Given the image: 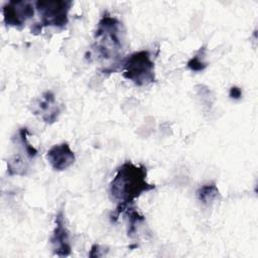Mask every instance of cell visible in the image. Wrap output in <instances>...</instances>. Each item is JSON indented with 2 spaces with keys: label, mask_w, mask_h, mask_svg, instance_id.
I'll list each match as a JSON object with an SVG mask.
<instances>
[{
  "label": "cell",
  "mask_w": 258,
  "mask_h": 258,
  "mask_svg": "<svg viewBox=\"0 0 258 258\" xmlns=\"http://www.w3.org/2000/svg\"><path fill=\"white\" fill-rule=\"evenodd\" d=\"M46 159L54 170L62 171L74 164L76 156L70 145L67 142H62L49 148L46 153Z\"/></svg>",
  "instance_id": "cell-7"
},
{
  "label": "cell",
  "mask_w": 258,
  "mask_h": 258,
  "mask_svg": "<svg viewBox=\"0 0 258 258\" xmlns=\"http://www.w3.org/2000/svg\"><path fill=\"white\" fill-rule=\"evenodd\" d=\"M35 5L30 1H9L2 7L3 21L7 26L21 28L25 22L33 17Z\"/></svg>",
  "instance_id": "cell-5"
},
{
  "label": "cell",
  "mask_w": 258,
  "mask_h": 258,
  "mask_svg": "<svg viewBox=\"0 0 258 258\" xmlns=\"http://www.w3.org/2000/svg\"><path fill=\"white\" fill-rule=\"evenodd\" d=\"M27 134H28V130L27 128L23 127L20 128L18 131V139H19V143L22 145L23 150L25 152V154L29 157V158H33L36 156L37 154V150L28 142L27 139Z\"/></svg>",
  "instance_id": "cell-10"
},
{
  "label": "cell",
  "mask_w": 258,
  "mask_h": 258,
  "mask_svg": "<svg viewBox=\"0 0 258 258\" xmlns=\"http://www.w3.org/2000/svg\"><path fill=\"white\" fill-rule=\"evenodd\" d=\"M229 96L234 100H239L242 97V90L239 87H232L229 92Z\"/></svg>",
  "instance_id": "cell-12"
},
{
  "label": "cell",
  "mask_w": 258,
  "mask_h": 258,
  "mask_svg": "<svg viewBox=\"0 0 258 258\" xmlns=\"http://www.w3.org/2000/svg\"><path fill=\"white\" fill-rule=\"evenodd\" d=\"M146 176V167L131 161H126L117 168L109 185L110 198L117 205L114 214L111 215L113 221L133 207L135 200L142 194L154 189L155 185L149 183Z\"/></svg>",
  "instance_id": "cell-1"
},
{
  "label": "cell",
  "mask_w": 258,
  "mask_h": 258,
  "mask_svg": "<svg viewBox=\"0 0 258 258\" xmlns=\"http://www.w3.org/2000/svg\"><path fill=\"white\" fill-rule=\"evenodd\" d=\"M122 75L136 86H146L155 81L154 62L148 50L135 51L122 60Z\"/></svg>",
  "instance_id": "cell-3"
},
{
  "label": "cell",
  "mask_w": 258,
  "mask_h": 258,
  "mask_svg": "<svg viewBox=\"0 0 258 258\" xmlns=\"http://www.w3.org/2000/svg\"><path fill=\"white\" fill-rule=\"evenodd\" d=\"M220 195L219 188L215 182H209L200 186L196 192L197 199L204 205L213 203Z\"/></svg>",
  "instance_id": "cell-9"
},
{
  "label": "cell",
  "mask_w": 258,
  "mask_h": 258,
  "mask_svg": "<svg viewBox=\"0 0 258 258\" xmlns=\"http://www.w3.org/2000/svg\"><path fill=\"white\" fill-rule=\"evenodd\" d=\"M201 53H202V47H201L200 51L196 55L190 57L188 59V61L186 62V67L191 72H195V73L203 72L208 67V63L204 60V56H202Z\"/></svg>",
  "instance_id": "cell-11"
},
{
  "label": "cell",
  "mask_w": 258,
  "mask_h": 258,
  "mask_svg": "<svg viewBox=\"0 0 258 258\" xmlns=\"http://www.w3.org/2000/svg\"><path fill=\"white\" fill-rule=\"evenodd\" d=\"M33 113L48 124H52L57 120L60 110L52 92L46 91L40 96L34 105Z\"/></svg>",
  "instance_id": "cell-8"
},
{
  "label": "cell",
  "mask_w": 258,
  "mask_h": 258,
  "mask_svg": "<svg viewBox=\"0 0 258 258\" xmlns=\"http://www.w3.org/2000/svg\"><path fill=\"white\" fill-rule=\"evenodd\" d=\"M35 9L40 15V22L35 23L31 31L37 33L42 27L53 26L57 28L64 27L69 22V12L73 5L72 1L48 0L34 2Z\"/></svg>",
  "instance_id": "cell-4"
},
{
  "label": "cell",
  "mask_w": 258,
  "mask_h": 258,
  "mask_svg": "<svg viewBox=\"0 0 258 258\" xmlns=\"http://www.w3.org/2000/svg\"><path fill=\"white\" fill-rule=\"evenodd\" d=\"M124 27L115 16L105 13L97 24L95 31L94 50L104 59L120 56L123 49Z\"/></svg>",
  "instance_id": "cell-2"
},
{
  "label": "cell",
  "mask_w": 258,
  "mask_h": 258,
  "mask_svg": "<svg viewBox=\"0 0 258 258\" xmlns=\"http://www.w3.org/2000/svg\"><path fill=\"white\" fill-rule=\"evenodd\" d=\"M49 242L52 246V252L58 257L69 256L72 253V246L70 243V234L66 226L64 214L59 210L55 216V226Z\"/></svg>",
  "instance_id": "cell-6"
},
{
  "label": "cell",
  "mask_w": 258,
  "mask_h": 258,
  "mask_svg": "<svg viewBox=\"0 0 258 258\" xmlns=\"http://www.w3.org/2000/svg\"><path fill=\"white\" fill-rule=\"evenodd\" d=\"M101 251H102V249H101L100 245L94 244L91 248L89 256L90 257H101V256H103V253H101Z\"/></svg>",
  "instance_id": "cell-13"
}]
</instances>
